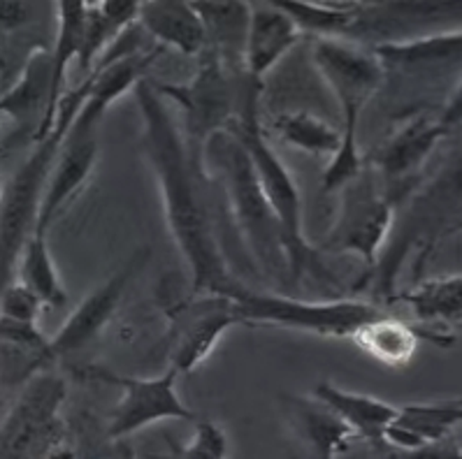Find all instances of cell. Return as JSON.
Listing matches in <instances>:
<instances>
[{
  "label": "cell",
  "mask_w": 462,
  "mask_h": 459,
  "mask_svg": "<svg viewBox=\"0 0 462 459\" xmlns=\"http://www.w3.org/2000/svg\"><path fill=\"white\" fill-rule=\"evenodd\" d=\"M142 114V146L163 197V214L172 242L189 267L190 299H235L245 283L228 265L217 237L212 211L202 195L207 174L198 172L186 156L181 133L174 124L165 97L144 77L133 88Z\"/></svg>",
  "instance_id": "cell-1"
},
{
  "label": "cell",
  "mask_w": 462,
  "mask_h": 459,
  "mask_svg": "<svg viewBox=\"0 0 462 459\" xmlns=\"http://www.w3.org/2000/svg\"><path fill=\"white\" fill-rule=\"evenodd\" d=\"M274 130L286 144L316 158L330 161L342 146V130L311 112L283 114L274 121Z\"/></svg>",
  "instance_id": "cell-27"
},
{
  "label": "cell",
  "mask_w": 462,
  "mask_h": 459,
  "mask_svg": "<svg viewBox=\"0 0 462 459\" xmlns=\"http://www.w3.org/2000/svg\"><path fill=\"white\" fill-rule=\"evenodd\" d=\"M420 336L423 335L413 330L402 318L386 316L381 311L374 318L365 320L351 335V339L365 355H370L383 367L402 369L411 363L419 351Z\"/></svg>",
  "instance_id": "cell-19"
},
{
  "label": "cell",
  "mask_w": 462,
  "mask_h": 459,
  "mask_svg": "<svg viewBox=\"0 0 462 459\" xmlns=\"http://www.w3.org/2000/svg\"><path fill=\"white\" fill-rule=\"evenodd\" d=\"M40 14L42 7L31 3H0V87H5V91L22 75L28 56L42 49L26 42V40L42 42L33 28Z\"/></svg>",
  "instance_id": "cell-21"
},
{
  "label": "cell",
  "mask_w": 462,
  "mask_h": 459,
  "mask_svg": "<svg viewBox=\"0 0 462 459\" xmlns=\"http://www.w3.org/2000/svg\"><path fill=\"white\" fill-rule=\"evenodd\" d=\"M51 459H75V457H72V454H70V457H68L66 450H59V453H56L54 457H51Z\"/></svg>",
  "instance_id": "cell-32"
},
{
  "label": "cell",
  "mask_w": 462,
  "mask_h": 459,
  "mask_svg": "<svg viewBox=\"0 0 462 459\" xmlns=\"http://www.w3.org/2000/svg\"><path fill=\"white\" fill-rule=\"evenodd\" d=\"M205 23L207 47L217 51L221 63L233 75L245 77V44L249 28V3H193Z\"/></svg>",
  "instance_id": "cell-18"
},
{
  "label": "cell",
  "mask_w": 462,
  "mask_h": 459,
  "mask_svg": "<svg viewBox=\"0 0 462 459\" xmlns=\"http://www.w3.org/2000/svg\"><path fill=\"white\" fill-rule=\"evenodd\" d=\"M0 116L10 119L14 135H23L31 144L47 135L56 119L51 107V47L28 56L17 81L0 93Z\"/></svg>",
  "instance_id": "cell-12"
},
{
  "label": "cell",
  "mask_w": 462,
  "mask_h": 459,
  "mask_svg": "<svg viewBox=\"0 0 462 459\" xmlns=\"http://www.w3.org/2000/svg\"><path fill=\"white\" fill-rule=\"evenodd\" d=\"M261 91V84L245 77L240 107L226 130L249 153L263 195H265L267 205L273 207L279 227H282L286 255H289L291 281L293 286H298L302 276L319 270V262H316V249L305 237V216H302V197H300L298 184H295L291 170L286 168V162L277 156L274 146L267 140L265 128H263Z\"/></svg>",
  "instance_id": "cell-4"
},
{
  "label": "cell",
  "mask_w": 462,
  "mask_h": 459,
  "mask_svg": "<svg viewBox=\"0 0 462 459\" xmlns=\"http://www.w3.org/2000/svg\"><path fill=\"white\" fill-rule=\"evenodd\" d=\"M181 459H228V436L217 422L198 420L196 434L181 450Z\"/></svg>",
  "instance_id": "cell-30"
},
{
  "label": "cell",
  "mask_w": 462,
  "mask_h": 459,
  "mask_svg": "<svg viewBox=\"0 0 462 459\" xmlns=\"http://www.w3.org/2000/svg\"><path fill=\"white\" fill-rule=\"evenodd\" d=\"M0 418H3V413H0Z\"/></svg>",
  "instance_id": "cell-34"
},
{
  "label": "cell",
  "mask_w": 462,
  "mask_h": 459,
  "mask_svg": "<svg viewBox=\"0 0 462 459\" xmlns=\"http://www.w3.org/2000/svg\"><path fill=\"white\" fill-rule=\"evenodd\" d=\"M314 399L328 406L354 432L356 438H365L372 444H381V436L397 416V406L388 404L379 397L342 390L328 381L316 385Z\"/></svg>",
  "instance_id": "cell-17"
},
{
  "label": "cell",
  "mask_w": 462,
  "mask_h": 459,
  "mask_svg": "<svg viewBox=\"0 0 462 459\" xmlns=\"http://www.w3.org/2000/svg\"><path fill=\"white\" fill-rule=\"evenodd\" d=\"M397 459H462L460 457V445L451 438H446L441 444L428 445L423 450H416V453H400Z\"/></svg>",
  "instance_id": "cell-31"
},
{
  "label": "cell",
  "mask_w": 462,
  "mask_h": 459,
  "mask_svg": "<svg viewBox=\"0 0 462 459\" xmlns=\"http://www.w3.org/2000/svg\"><path fill=\"white\" fill-rule=\"evenodd\" d=\"M339 193H342V207L337 221L326 239L314 249L326 253L358 255L365 265L374 267L395 218L393 200L379 188L370 165H365L363 172L351 179Z\"/></svg>",
  "instance_id": "cell-9"
},
{
  "label": "cell",
  "mask_w": 462,
  "mask_h": 459,
  "mask_svg": "<svg viewBox=\"0 0 462 459\" xmlns=\"http://www.w3.org/2000/svg\"><path fill=\"white\" fill-rule=\"evenodd\" d=\"M298 23L302 35L314 40L351 38L370 14L372 7L363 3H302V0H274Z\"/></svg>",
  "instance_id": "cell-22"
},
{
  "label": "cell",
  "mask_w": 462,
  "mask_h": 459,
  "mask_svg": "<svg viewBox=\"0 0 462 459\" xmlns=\"http://www.w3.org/2000/svg\"><path fill=\"white\" fill-rule=\"evenodd\" d=\"M66 381L42 372L28 381L0 418V459H51L66 441Z\"/></svg>",
  "instance_id": "cell-8"
},
{
  "label": "cell",
  "mask_w": 462,
  "mask_h": 459,
  "mask_svg": "<svg viewBox=\"0 0 462 459\" xmlns=\"http://www.w3.org/2000/svg\"><path fill=\"white\" fill-rule=\"evenodd\" d=\"M137 26L161 47H172L184 56H198L205 51V23L193 3L177 0H149L140 3Z\"/></svg>",
  "instance_id": "cell-16"
},
{
  "label": "cell",
  "mask_w": 462,
  "mask_h": 459,
  "mask_svg": "<svg viewBox=\"0 0 462 459\" xmlns=\"http://www.w3.org/2000/svg\"><path fill=\"white\" fill-rule=\"evenodd\" d=\"M212 161L226 190L235 230L256 262V270L267 279H291L282 227L273 207L267 205L245 146L228 130H223L205 149V162Z\"/></svg>",
  "instance_id": "cell-5"
},
{
  "label": "cell",
  "mask_w": 462,
  "mask_h": 459,
  "mask_svg": "<svg viewBox=\"0 0 462 459\" xmlns=\"http://www.w3.org/2000/svg\"><path fill=\"white\" fill-rule=\"evenodd\" d=\"M42 308L44 304L40 302L38 295L19 281H12L0 292V318L23 325H38Z\"/></svg>",
  "instance_id": "cell-28"
},
{
  "label": "cell",
  "mask_w": 462,
  "mask_h": 459,
  "mask_svg": "<svg viewBox=\"0 0 462 459\" xmlns=\"http://www.w3.org/2000/svg\"><path fill=\"white\" fill-rule=\"evenodd\" d=\"M456 121H460V100L441 116L428 112L416 114L376 149L367 165L376 170L386 184L409 181L432 156L437 144L451 135Z\"/></svg>",
  "instance_id": "cell-11"
},
{
  "label": "cell",
  "mask_w": 462,
  "mask_h": 459,
  "mask_svg": "<svg viewBox=\"0 0 462 459\" xmlns=\"http://www.w3.org/2000/svg\"><path fill=\"white\" fill-rule=\"evenodd\" d=\"M240 318L235 314L233 299L226 298H196L181 307L180 327L170 351V367L181 373H190L209 360L221 336Z\"/></svg>",
  "instance_id": "cell-14"
},
{
  "label": "cell",
  "mask_w": 462,
  "mask_h": 459,
  "mask_svg": "<svg viewBox=\"0 0 462 459\" xmlns=\"http://www.w3.org/2000/svg\"><path fill=\"white\" fill-rule=\"evenodd\" d=\"M93 79H96V72L91 70L79 81V87L66 91V96L60 97L56 119L47 130V135L35 142L33 153L12 174L10 181L3 184V190H0V292L10 286L12 276L17 274L19 255L26 239L33 233L44 186L50 181V174L56 165L60 146L70 133L72 121L87 103Z\"/></svg>",
  "instance_id": "cell-2"
},
{
  "label": "cell",
  "mask_w": 462,
  "mask_h": 459,
  "mask_svg": "<svg viewBox=\"0 0 462 459\" xmlns=\"http://www.w3.org/2000/svg\"><path fill=\"white\" fill-rule=\"evenodd\" d=\"M75 459H135L133 450L125 441H112L105 436V432H96L91 425L82 422V427L77 432Z\"/></svg>",
  "instance_id": "cell-29"
},
{
  "label": "cell",
  "mask_w": 462,
  "mask_h": 459,
  "mask_svg": "<svg viewBox=\"0 0 462 459\" xmlns=\"http://www.w3.org/2000/svg\"><path fill=\"white\" fill-rule=\"evenodd\" d=\"M411 308L419 323L460 325L462 316V276L451 274L441 279H428L400 295Z\"/></svg>",
  "instance_id": "cell-23"
},
{
  "label": "cell",
  "mask_w": 462,
  "mask_h": 459,
  "mask_svg": "<svg viewBox=\"0 0 462 459\" xmlns=\"http://www.w3.org/2000/svg\"><path fill=\"white\" fill-rule=\"evenodd\" d=\"M311 60L342 112V146L335 158L328 161V170L323 174V190L339 193L367 165L360 153L358 121L372 96L383 84L386 70L374 51L356 40H314Z\"/></svg>",
  "instance_id": "cell-3"
},
{
  "label": "cell",
  "mask_w": 462,
  "mask_h": 459,
  "mask_svg": "<svg viewBox=\"0 0 462 459\" xmlns=\"http://www.w3.org/2000/svg\"><path fill=\"white\" fill-rule=\"evenodd\" d=\"M142 262H144V255L137 253L135 258L125 262V267H121L116 274L109 276L103 286L96 288L87 299L77 304V308L68 316L66 323L60 325V330L50 339L51 364L72 355V353L82 351V348H87L88 344L98 339L100 332L107 327L112 316H115L125 288H128Z\"/></svg>",
  "instance_id": "cell-13"
},
{
  "label": "cell",
  "mask_w": 462,
  "mask_h": 459,
  "mask_svg": "<svg viewBox=\"0 0 462 459\" xmlns=\"http://www.w3.org/2000/svg\"><path fill=\"white\" fill-rule=\"evenodd\" d=\"M245 77H237L221 63L217 51L205 47L198 68L186 84H161L156 91L180 105L184 112L181 140L186 156L198 172H205V149L214 135L228 128L240 107ZM209 177V174H207Z\"/></svg>",
  "instance_id": "cell-6"
},
{
  "label": "cell",
  "mask_w": 462,
  "mask_h": 459,
  "mask_svg": "<svg viewBox=\"0 0 462 459\" xmlns=\"http://www.w3.org/2000/svg\"><path fill=\"white\" fill-rule=\"evenodd\" d=\"M462 420L460 397L441 401H423V404L397 406L395 420L400 427L409 429L425 445H435L451 438Z\"/></svg>",
  "instance_id": "cell-26"
},
{
  "label": "cell",
  "mask_w": 462,
  "mask_h": 459,
  "mask_svg": "<svg viewBox=\"0 0 462 459\" xmlns=\"http://www.w3.org/2000/svg\"><path fill=\"white\" fill-rule=\"evenodd\" d=\"M240 325L254 327H282L316 336H351L365 320L381 314L372 302L360 299H328L311 302L282 292L246 286L233 299Z\"/></svg>",
  "instance_id": "cell-7"
},
{
  "label": "cell",
  "mask_w": 462,
  "mask_h": 459,
  "mask_svg": "<svg viewBox=\"0 0 462 459\" xmlns=\"http://www.w3.org/2000/svg\"><path fill=\"white\" fill-rule=\"evenodd\" d=\"M298 429L314 459H337L354 441V432L321 401L293 399Z\"/></svg>",
  "instance_id": "cell-24"
},
{
  "label": "cell",
  "mask_w": 462,
  "mask_h": 459,
  "mask_svg": "<svg viewBox=\"0 0 462 459\" xmlns=\"http://www.w3.org/2000/svg\"><path fill=\"white\" fill-rule=\"evenodd\" d=\"M17 274V281L23 283L28 290H33L44 307L60 308L68 304V292L60 283V276L56 271L54 260H51L47 237L31 234L26 239L22 255H19Z\"/></svg>",
  "instance_id": "cell-25"
},
{
  "label": "cell",
  "mask_w": 462,
  "mask_h": 459,
  "mask_svg": "<svg viewBox=\"0 0 462 459\" xmlns=\"http://www.w3.org/2000/svg\"><path fill=\"white\" fill-rule=\"evenodd\" d=\"M93 379L105 383L119 385L121 392L119 404L112 409L105 425V436L112 441H125L140 429L165 420H186L198 422L196 413L181 401L177 392V379L180 372L170 367L168 372L153 379H137V376H121L105 367L88 369Z\"/></svg>",
  "instance_id": "cell-10"
},
{
  "label": "cell",
  "mask_w": 462,
  "mask_h": 459,
  "mask_svg": "<svg viewBox=\"0 0 462 459\" xmlns=\"http://www.w3.org/2000/svg\"><path fill=\"white\" fill-rule=\"evenodd\" d=\"M302 40V31L277 3L251 5L249 28L245 44V77L261 84L267 72L274 70L279 60Z\"/></svg>",
  "instance_id": "cell-15"
},
{
  "label": "cell",
  "mask_w": 462,
  "mask_h": 459,
  "mask_svg": "<svg viewBox=\"0 0 462 459\" xmlns=\"http://www.w3.org/2000/svg\"><path fill=\"white\" fill-rule=\"evenodd\" d=\"M0 121H3V116H0ZM0 190H3V184H0Z\"/></svg>",
  "instance_id": "cell-33"
},
{
  "label": "cell",
  "mask_w": 462,
  "mask_h": 459,
  "mask_svg": "<svg viewBox=\"0 0 462 459\" xmlns=\"http://www.w3.org/2000/svg\"><path fill=\"white\" fill-rule=\"evenodd\" d=\"M372 51L381 60L383 70L388 65L391 68H409V70L456 68V65H460L462 56V32H437V35L402 40V42L400 40H388V42L374 44Z\"/></svg>",
  "instance_id": "cell-20"
}]
</instances>
